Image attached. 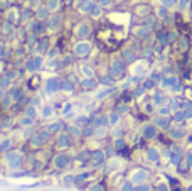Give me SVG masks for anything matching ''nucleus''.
I'll use <instances>...</instances> for the list:
<instances>
[{
    "instance_id": "1",
    "label": "nucleus",
    "mask_w": 192,
    "mask_h": 191,
    "mask_svg": "<svg viewBox=\"0 0 192 191\" xmlns=\"http://www.w3.org/2000/svg\"><path fill=\"white\" fill-rule=\"evenodd\" d=\"M5 163L10 169H19L24 163V156L19 151H7L5 152Z\"/></svg>"
},
{
    "instance_id": "2",
    "label": "nucleus",
    "mask_w": 192,
    "mask_h": 191,
    "mask_svg": "<svg viewBox=\"0 0 192 191\" xmlns=\"http://www.w3.org/2000/svg\"><path fill=\"white\" fill-rule=\"evenodd\" d=\"M71 163H73V157L69 154H64V152H61V154H57L54 157V168L59 169V171H64V169H68Z\"/></svg>"
},
{
    "instance_id": "3",
    "label": "nucleus",
    "mask_w": 192,
    "mask_h": 191,
    "mask_svg": "<svg viewBox=\"0 0 192 191\" xmlns=\"http://www.w3.org/2000/svg\"><path fill=\"white\" fill-rule=\"evenodd\" d=\"M105 159H108L106 152L101 151V149H96V151H91V159H89L88 164H89L91 168H98V166H101L105 163Z\"/></svg>"
},
{
    "instance_id": "4",
    "label": "nucleus",
    "mask_w": 192,
    "mask_h": 191,
    "mask_svg": "<svg viewBox=\"0 0 192 191\" xmlns=\"http://www.w3.org/2000/svg\"><path fill=\"white\" fill-rule=\"evenodd\" d=\"M93 176V173L91 171H84V173H79V174H76L74 176V188H84V183L89 179V178Z\"/></svg>"
},
{
    "instance_id": "5",
    "label": "nucleus",
    "mask_w": 192,
    "mask_h": 191,
    "mask_svg": "<svg viewBox=\"0 0 192 191\" xmlns=\"http://www.w3.org/2000/svg\"><path fill=\"white\" fill-rule=\"evenodd\" d=\"M145 178H147V171H143V169H137V171L130 176V181L133 183V184H142V183H145Z\"/></svg>"
},
{
    "instance_id": "6",
    "label": "nucleus",
    "mask_w": 192,
    "mask_h": 191,
    "mask_svg": "<svg viewBox=\"0 0 192 191\" xmlns=\"http://www.w3.org/2000/svg\"><path fill=\"white\" fill-rule=\"evenodd\" d=\"M56 147H59V149H68V147H71V135L69 134H62L59 139H57Z\"/></svg>"
},
{
    "instance_id": "7",
    "label": "nucleus",
    "mask_w": 192,
    "mask_h": 191,
    "mask_svg": "<svg viewBox=\"0 0 192 191\" xmlns=\"http://www.w3.org/2000/svg\"><path fill=\"white\" fill-rule=\"evenodd\" d=\"M76 159L79 161V163H89V159H91V151H88V149H86V151H81V152L78 154Z\"/></svg>"
},
{
    "instance_id": "8",
    "label": "nucleus",
    "mask_w": 192,
    "mask_h": 191,
    "mask_svg": "<svg viewBox=\"0 0 192 191\" xmlns=\"http://www.w3.org/2000/svg\"><path fill=\"white\" fill-rule=\"evenodd\" d=\"M62 184H64V188H73L74 186V176L73 174H64V176H62Z\"/></svg>"
},
{
    "instance_id": "9",
    "label": "nucleus",
    "mask_w": 192,
    "mask_h": 191,
    "mask_svg": "<svg viewBox=\"0 0 192 191\" xmlns=\"http://www.w3.org/2000/svg\"><path fill=\"white\" fill-rule=\"evenodd\" d=\"M143 137L145 139H152V137H155V128H153L152 125L143 127Z\"/></svg>"
},
{
    "instance_id": "10",
    "label": "nucleus",
    "mask_w": 192,
    "mask_h": 191,
    "mask_svg": "<svg viewBox=\"0 0 192 191\" xmlns=\"http://www.w3.org/2000/svg\"><path fill=\"white\" fill-rule=\"evenodd\" d=\"M31 144H32V147H41V146L44 144V139H42L39 134H36V135L31 139Z\"/></svg>"
},
{
    "instance_id": "11",
    "label": "nucleus",
    "mask_w": 192,
    "mask_h": 191,
    "mask_svg": "<svg viewBox=\"0 0 192 191\" xmlns=\"http://www.w3.org/2000/svg\"><path fill=\"white\" fill-rule=\"evenodd\" d=\"M113 147L116 149V151H123L125 149V140L122 139V137H120V139H115V142H113Z\"/></svg>"
},
{
    "instance_id": "12",
    "label": "nucleus",
    "mask_w": 192,
    "mask_h": 191,
    "mask_svg": "<svg viewBox=\"0 0 192 191\" xmlns=\"http://www.w3.org/2000/svg\"><path fill=\"white\" fill-rule=\"evenodd\" d=\"M147 159L148 161H157L158 159V151H155V149H148L147 151Z\"/></svg>"
},
{
    "instance_id": "13",
    "label": "nucleus",
    "mask_w": 192,
    "mask_h": 191,
    "mask_svg": "<svg viewBox=\"0 0 192 191\" xmlns=\"http://www.w3.org/2000/svg\"><path fill=\"white\" fill-rule=\"evenodd\" d=\"M120 191H135V186H133V183L130 179H128V181H125L123 184H122Z\"/></svg>"
},
{
    "instance_id": "14",
    "label": "nucleus",
    "mask_w": 192,
    "mask_h": 191,
    "mask_svg": "<svg viewBox=\"0 0 192 191\" xmlns=\"http://www.w3.org/2000/svg\"><path fill=\"white\" fill-rule=\"evenodd\" d=\"M88 191H105V186L99 184V183H96V184H91Z\"/></svg>"
},
{
    "instance_id": "15",
    "label": "nucleus",
    "mask_w": 192,
    "mask_h": 191,
    "mask_svg": "<svg viewBox=\"0 0 192 191\" xmlns=\"http://www.w3.org/2000/svg\"><path fill=\"white\" fill-rule=\"evenodd\" d=\"M59 128H61V123H52V125H49V132L56 134V132H59Z\"/></svg>"
},
{
    "instance_id": "16",
    "label": "nucleus",
    "mask_w": 192,
    "mask_h": 191,
    "mask_svg": "<svg viewBox=\"0 0 192 191\" xmlns=\"http://www.w3.org/2000/svg\"><path fill=\"white\" fill-rule=\"evenodd\" d=\"M83 135H86V137L94 135V128H93V127H86L84 130H83Z\"/></svg>"
},
{
    "instance_id": "17",
    "label": "nucleus",
    "mask_w": 192,
    "mask_h": 191,
    "mask_svg": "<svg viewBox=\"0 0 192 191\" xmlns=\"http://www.w3.org/2000/svg\"><path fill=\"white\" fill-rule=\"evenodd\" d=\"M148 189H150V188L145 184V183H142V184H137V186H135V191H148Z\"/></svg>"
},
{
    "instance_id": "18",
    "label": "nucleus",
    "mask_w": 192,
    "mask_h": 191,
    "mask_svg": "<svg viewBox=\"0 0 192 191\" xmlns=\"http://www.w3.org/2000/svg\"><path fill=\"white\" fill-rule=\"evenodd\" d=\"M39 135L42 137V139H44V142H46V140L49 139V135H51V132H49V128H47V130H41V132H39Z\"/></svg>"
},
{
    "instance_id": "19",
    "label": "nucleus",
    "mask_w": 192,
    "mask_h": 191,
    "mask_svg": "<svg viewBox=\"0 0 192 191\" xmlns=\"http://www.w3.org/2000/svg\"><path fill=\"white\" fill-rule=\"evenodd\" d=\"M123 135V130H122V128H115V130H113V137H115V139H120V137H122Z\"/></svg>"
},
{
    "instance_id": "20",
    "label": "nucleus",
    "mask_w": 192,
    "mask_h": 191,
    "mask_svg": "<svg viewBox=\"0 0 192 191\" xmlns=\"http://www.w3.org/2000/svg\"><path fill=\"white\" fill-rule=\"evenodd\" d=\"M31 176V173H14L12 174V178H27Z\"/></svg>"
},
{
    "instance_id": "21",
    "label": "nucleus",
    "mask_w": 192,
    "mask_h": 191,
    "mask_svg": "<svg viewBox=\"0 0 192 191\" xmlns=\"http://www.w3.org/2000/svg\"><path fill=\"white\" fill-rule=\"evenodd\" d=\"M69 132H71L69 135H79V134H81V130L76 128V127H69Z\"/></svg>"
},
{
    "instance_id": "22",
    "label": "nucleus",
    "mask_w": 192,
    "mask_h": 191,
    "mask_svg": "<svg viewBox=\"0 0 192 191\" xmlns=\"http://www.w3.org/2000/svg\"><path fill=\"white\" fill-rule=\"evenodd\" d=\"M2 146H3V151H9V147H10V140L9 139H7V140H3V142H2Z\"/></svg>"
},
{
    "instance_id": "23",
    "label": "nucleus",
    "mask_w": 192,
    "mask_h": 191,
    "mask_svg": "<svg viewBox=\"0 0 192 191\" xmlns=\"http://www.w3.org/2000/svg\"><path fill=\"white\" fill-rule=\"evenodd\" d=\"M52 113V107H46V110H44V117H47V115H51Z\"/></svg>"
},
{
    "instance_id": "24",
    "label": "nucleus",
    "mask_w": 192,
    "mask_h": 191,
    "mask_svg": "<svg viewBox=\"0 0 192 191\" xmlns=\"http://www.w3.org/2000/svg\"><path fill=\"white\" fill-rule=\"evenodd\" d=\"M98 137H103V135H106V130L105 128H98V134H96Z\"/></svg>"
},
{
    "instance_id": "25",
    "label": "nucleus",
    "mask_w": 192,
    "mask_h": 191,
    "mask_svg": "<svg viewBox=\"0 0 192 191\" xmlns=\"http://www.w3.org/2000/svg\"><path fill=\"white\" fill-rule=\"evenodd\" d=\"M22 123H24V125H31V123H32V118H24Z\"/></svg>"
}]
</instances>
